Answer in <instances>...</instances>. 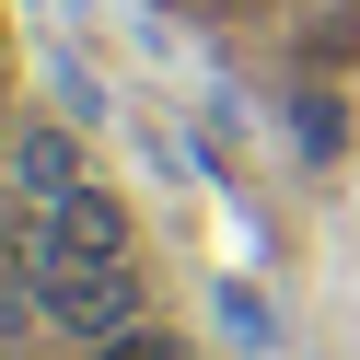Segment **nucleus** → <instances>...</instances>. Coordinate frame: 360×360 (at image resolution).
Segmentation results:
<instances>
[{
  "label": "nucleus",
  "instance_id": "obj_1",
  "mask_svg": "<svg viewBox=\"0 0 360 360\" xmlns=\"http://www.w3.org/2000/svg\"><path fill=\"white\" fill-rule=\"evenodd\" d=\"M47 326L105 349V337H140L151 326V290H140V256L128 267H47Z\"/></svg>",
  "mask_w": 360,
  "mask_h": 360
},
{
  "label": "nucleus",
  "instance_id": "obj_2",
  "mask_svg": "<svg viewBox=\"0 0 360 360\" xmlns=\"http://www.w3.org/2000/svg\"><path fill=\"white\" fill-rule=\"evenodd\" d=\"M35 233H47L35 279H47V267H128V210L105 186H70L58 210H35Z\"/></svg>",
  "mask_w": 360,
  "mask_h": 360
},
{
  "label": "nucleus",
  "instance_id": "obj_3",
  "mask_svg": "<svg viewBox=\"0 0 360 360\" xmlns=\"http://www.w3.org/2000/svg\"><path fill=\"white\" fill-rule=\"evenodd\" d=\"M0 174H12V198H24V210H58L70 186H94V163H82V128H70V117L12 128V140H0Z\"/></svg>",
  "mask_w": 360,
  "mask_h": 360
},
{
  "label": "nucleus",
  "instance_id": "obj_4",
  "mask_svg": "<svg viewBox=\"0 0 360 360\" xmlns=\"http://www.w3.org/2000/svg\"><path fill=\"white\" fill-rule=\"evenodd\" d=\"M210 302H221V326H233L244 349H267V337H279V314H267V290H256V279H221Z\"/></svg>",
  "mask_w": 360,
  "mask_h": 360
},
{
  "label": "nucleus",
  "instance_id": "obj_5",
  "mask_svg": "<svg viewBox=\"0 0 360 360\" xmlns=\"http://www.w3.org/2000/svg\"><path fill=\"white\" fill-rule=\"evenodd\" d=\"M82 360H198L174 326H140V337H105V349H82Z\"/></svg>",
  "mask_w": 360,
  "mask_h": 360
},
{
  "label": "nucleus",
  "instance_id": "obj_6",
  "mask_svg": "<svg viewBox=\"0 0 360 360\" xmlns=\"http://www.w3.org/2000/svg\"><path fill=\"white\" fill-rule=\"evenodd\" d=\"M302 151H314V163L337 151V105H326V94H302Z\"/></svg>",
  "mask_w": 360,
  "mask_h": 360
}]
</instances>
